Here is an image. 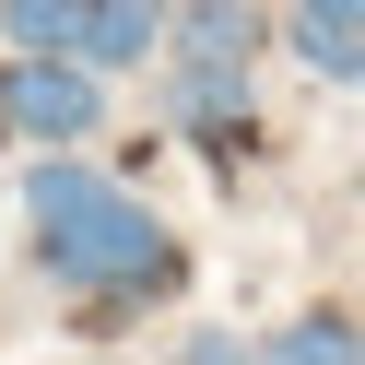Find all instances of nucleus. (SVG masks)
<instances>
[{
  "instance_id": "5",
  "label": "nucleus",
  "mask_w": 365,
  "mask_h": 365,
  "mask_svg": "<svg viewBox=\"0 0 365 365\" xmlns=\"http://www.w3.org/2000/svg\"><path fill=\"white\" fill-rule=\"evenodd\" d=\"M247 48H259L247 0H189V71H247Z\"/></svg>"
},
{
  "instance_id": "4",
  "label": "nucleus",
  "mask_w": 365,
  "mask_h": 365,
  "mask_svg": "<svg viewBox=\"0 0 365 365\" xmlns=\"http://www.w3.org/2000/svg\"><path fill=\"white\" fill-rule=\"evenodd\" d=\"M294 59L318 83H365V0H294Z\"/></svg>"
},
{
  "instance_id": "1",
  "label": "nucleus",
  "mask_w": 365,
  "mask_h": 365,
  "mask_svg": "<svg viewBox=\"0 0 365 365\" xmlns=\"http://www.w3.org/2000/svg\"><path fill=\"white\" fill-rule=\"evenodd\" d=\"M36 259H48L59 283H83V294H130V283H165L177 247H165V224H153L130 189H106V200H83L71 224H48Z\"/></svg>"
},
{
  "instance_id": "3",
  "label": "nucleus",
  "mask_w": 365,
  "mask_h": 365,
  "mask_svg": "<svg viewBox=\"0 0 365 365\" xmlns=\"http://www.w3.org/2000/svg\"><path fill=\"white\" fill-rule=\"evenodd\" d=\"M165 48V0H83V36H71V59L83 71H142V59Z\"/></svg>"
},
{
  "instance_id": "7",
  "label": "nucleus",
  "mask_w": 365,
  "mask_h": 365,
  "mask_svg": "<svg viewBox=\"0 0 365 365\" xmlns=\"http://www.w3.org/2000/svg\"><path fill=\"white\" fill-rule=\"evenodd\" d=\"M83 200H106V177H95V165H71V153H48V165L24 177V224H36V236H48V224H71Z\"/></svg>"
},
{
  "instance_id": "8",
  "label": "nucleus",
  "mask_w": 365,
  "mask_h": 365,
  "mask_svg": "<svg viewBox=\"0 0 365 365\" xmlns=\"http://www.w3.org/2000/svg\"><path fill=\"white\" fill-rule=\"evenodd\" d=\"M259 365H365V330H354V318H294Z\"/></svg>"
},
{
  "instance_id": "6",
  "label": "nucleus",
  "mask_w": 365,
  "mask_h": 365,
  "mask_svg": "<svg viewBox=\"0 0 365 365\" xmlns=\"http://www.w3.org/2000/svg\"><path fill=\"white\" fill-rule=\"evenodd\" d=\"M83 36V0H0V48L12 59H71Z\"/></svg>"
},
{
  "instance_id": "9",
  "label": "nucleus",
  "mask_w": 365,
  "mask_h": 365,
  "mask_svg": "<svg viewBox=\"0 0 365 365\" xmlns=\"http://www.w3.org/2000/svg\"><path fill=\"white\" fill-rule=\"evenodd\" d=\"M177 365H259V354H247L236 330H189V341H177Z\"/></svg>"
},
{
  "instance_id": "2",
  "label": "nucleus",
  "mask_w": 365,
  "mask_h": 365,
  "mask_svg": "<svg viewBox=\"0 0 365 365\" xmlns=\"http://www.w3.org/2000/svg\"><path fill=\"white\" fill-rule=\"evenodd\" d=\"M106 118V83L83 59H0V130L12 142H83Z\"/></svg>"
}]
</instances>
